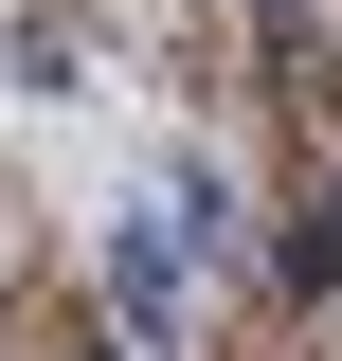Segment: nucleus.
I'll return each mask as SVG.
<instances>
[{"label":"nucleus","mask_w":342,"mask_h":361,"mask_svg":"<svg viewBox=\"0 0 342 361\" xmlns=\"http://www.w3.org/2000/svg\"><path fill=\"white\" fill-rule=\"evenodd\" d=\"M127 325H144V343H163V325H180V235H163V217L127 235Z\"/></svg>","instance_id":"obj_1"}]
</instances>
